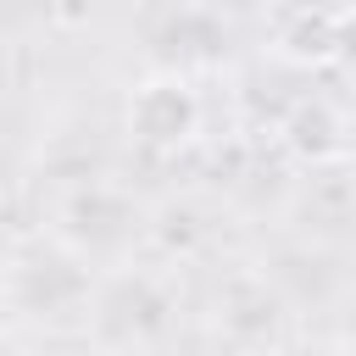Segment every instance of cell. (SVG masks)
<instances>
[{
	"mask_svg": "<svg viewBox=\"0 0 356 356\" xmlns=\"http://www.w3.org/2000/svg\"><path fill=\"white\" fill-rule=\"evenodd\" d=\"M134 145L145 150H178L200 134V95L184 72H150L134 83L128 111H122Z\"/></svg>",
	"mask_w": 356,
	"mask_h": 356,
	"instance_id": "1",
	"label": "cell"
},
{
	"mask_svg": "<svg viewBox=\"0 0 356 356\" xmlns=\"http://www.w3.org/2000/svg\"><path fill=\"white\" fill-rule=\"evenodd\" d=\"M273 56L289 67H334L339 39H334V11H284L273 33Z\"/></svg>",
	"mask_w": 356,
	"mask_h": 356,
	"instance_id": "3",
	"label": "cell"
},
{
	"mask_svg": "<svg viewBox=\"0 0 356 356\" xmlns=\"http://www.w3.org/2000/svg\"><path fill=\"white\" fill-rule=\"evenodd\" d=\"M334 39H339V61L356 67V11H334Z\"/></svg>",
	"mask_w": 356,
	"mask_h": 356,
	"instance_id": "4",
	"label": "cell"
},
{
	"mask_svg": "<svg viewBox=\"0 0 356 356\" xmlns=\"http://www.w3.org/2000/svg\"><path fill=\"white\" fill-rule=\"evenodd\" d=\"M284 145H289L300 161H334V156L350 150V122H345V111H339L334 100L312 95V100H300V106L284 117Z\"/></svg>",
	"mask_w": 356,
	"mask_h": 356,
	"instance_id": "2",
	"label": "cell"
}]
</instances>
